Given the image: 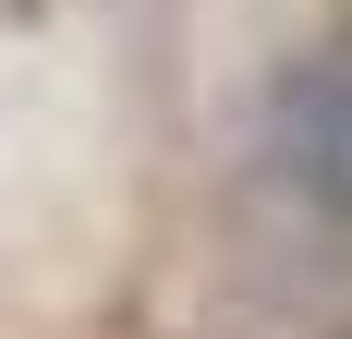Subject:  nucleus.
Listing matches in <instances>:
<instances>
[{
	"label": "nucleus",
	"mask_w": 352,
	"mask_h": 339,
	"mask_svg": "<svg viewBox=\"0 0 352 339\" xmlns=\"http://www.w3.org/2000/svg\"><path fill=\"white\" fill-rule=\"evenodd\" d=\"M267 158L304 206L352 218V49H316V61L280 73V97H267Z\"/></svg>",
	"instance_id": "f257e3e1"
}]
</instances>
